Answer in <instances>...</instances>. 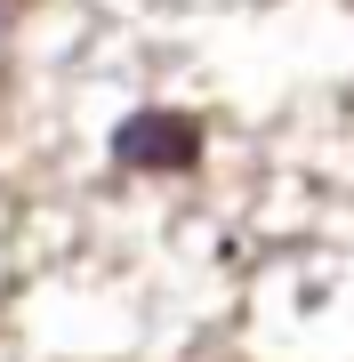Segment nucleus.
<instances>
[{"label": "nucleus", "instance_id": "f257e3e1", "mask_svg": "<svg viewBox=\"0 0 354 362\" xmlns=\"http://www.w3.org/2000/svg\"><path fill=\"white\" fill-rule=\"evenodd\" d=\"M113 161L121 169H145V177H161V169H194L201 161V129L194 113H177V105H145L113 129Z\"/></svg>", "mask_w": 354, "mask_h": 362}, {"label": "nucleus", "instance_id": "f03ea898", "mask_svg": "<svg viewBox=\"0 0 354 362\" xmlns=\"http://www.w3.org/2000/svg\"><path fill=\"white\" fill-rule=\"evenodd\" d=\"M16 8H25V0H0V49H8V33H16Z\"/></svg>", "mask_w": 354, "mask_h": 362}]
</instances>
